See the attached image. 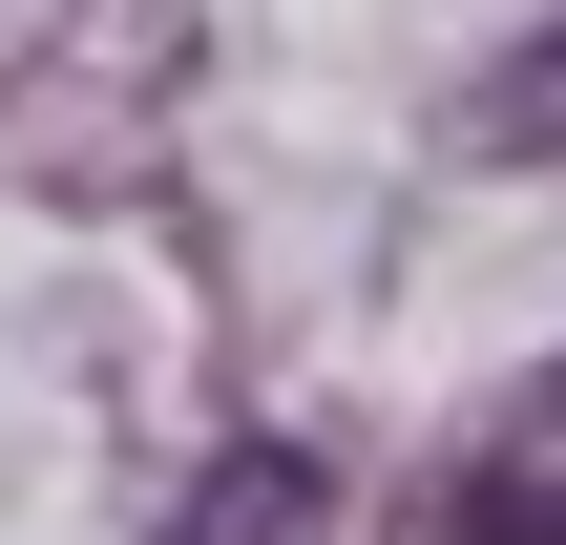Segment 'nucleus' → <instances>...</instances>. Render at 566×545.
I'll return each mask as SVG.
<instances>
[{"label": "nucleus", "instance_id": "obj_1", "mask_svg": "<svg viewBox=\"0 0 566 545\" xmlns=\"http://www.w3.org/2000/svg\"><path fill=\"white\" fill-rule=\"evenodd\" d=\"M315 525H336V462L315 441H252V462H210L168 504V545H315Z\"/></svg>", "mask_w": 566, "mask_h": 545}, {"label": "nucleus", "instance_id": "obj_2", "mask_svg": "<svg viewBox=\"0 0 566 545\" xmlns=\"http://www.w3.org/2000/svg\"><path fill=\"white\" fill-rule=\"evenodd\" d=\"M483 147H566V21L504 63V84H483Z\"/></svg>", "mask_w": 566, "mask_h": 545}, {"label": "nucleus", "instance_id": "obj_3", "mask_svg": "<svg viewBox=\"0 0 566 545\" xmlns=\"http://www.w3.org/2000/svg\"><path fill=\"white\" fill-rule=\"evenodd\" d=\"M441 545H566V483L504 462V483H462V504H441Z\"/></svg>", "mask_w": 566, "mask_h": 545}]
</instances>
